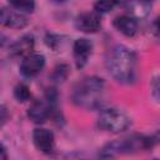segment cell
I'll list each match as a JSON object with an SVG mask.
<instances>
[{
  "label": "cell",
  "instance_id": "obj_1",
  "mask_svg": "<svg viewBox=\"0 0 160 160\" xmlns=\"http://www.w3.org/2000/svg\"><path fill=\"white\" fill-rule=\"evenodd\" d=\"M106 66L111 76L121 84H132L136 80V55L124 45L111 49Z\"/></svg>",
  "mask_w": 160,
  "mask_h": 160
},
{
  "label": "cell",
  "instance_id": "obj_2",
  "mask_svg": "<svg viewBox=\"0 0 160 160\" xmlns=\"http://www.w3.org/2000/svg\"><path fill=\"white\" fill-rule=\"evenodd\" d=\"M105 92V81L98 76H88L76 84L71 99L84 109L92 110L100 106Z\"/></svg>",
  "mask_w": 160,
  "mask_h": 160
},
{
  "label": "cell",
  "instance_id": "obj_3",
  "mask_svg": "<svg viewBox=\"0 0 160 160\" xmlns=\"http://www.w3.org/2000/svg\"><path fill=\"white\" fill-rule=\"evenodd\" d=\"M131 124L130 118L121 111L120 109L116 108H108L104 109L98 118V125L109 132H122L125 131Z\"/></svg>",
  "mask_w": 160,
  "mask_h": 160
},
{
  "label": "cell",
  "instance_id": "obj_4",
  "mask_svg": "<svg viewBox=\"0 0 160 160\" xmlns=\"http://www.w3.org/2000/svg\"><path fill=\"white\" fill-rule=\"evenodd\" d=\"M55 99L51 96V94L48 95L46 100H34L28 110V116L31 121L36 124H42L45 122L52 114L54 111V104Z\"/></svg>",
  "mask_w": 160,
  "mask_h": 160
},
{
  "label": "cell",
  "instance_id": "obj_5",
  "mask_svg": "<svg viewBox=\"0 0 160 160\" xmlns=\"http://www.w3.org/2000/svg\"><path fill=\"white\" fill-rule=\"evenodd\" d=\"M45 66V58L41 54L31 52L22 58L20 64V72L25 78H32L38 75Z\"/></svg>",
  "mask_w": 160,
  "mask_h": 160
},
{
  "label": "cell",
  "instance_id": "obj_6",
  "mask_svg": "<svg viewBox=\"0 0 160 160\" xmlns=\"http://www.w3.org/2000/svg\"><path fill=\"white\" fill-rule=\"evenodd\" d=\"M75 26L82 32H96L101 26V16L96 11H86L78 15Z\"/></svg>",
  "mask_w": 160,
  "mask_h": 160
},
{
  "label": "cell",
  "instance_id": "obj_7",
  "mask_svg": "<svg viewBox=\"0 0 160 160\" xmlns=\"http://www.w3.org/2000/svg\"><path fill=\"white\" fill-rule=\"evenodd\" d=\"M72 52H74V60L76 68L82 69L88 64L89 58L92 54V42L89 39L80 38L74 42Z\"/></svg>",
  "mask_w": 160,
  "mask_h": 160
},
{
  "label": "cell",
  "instance_id": "obj_8",
  "mask_svg": "<svg viewBox=\"0 0 160 160\" xmlns=\"http://www.w3.org/2000/svg\"><path fill=\"white\" fill-rule=\"evenodd\" d=\"M32 140L39 151L45 152V154H50L54 151L55 138H54L52 131H50L45 128H38L34 130Z\"/></svg>",
  "mask_w": 160,
  "mask_h": 160
},
{
  "label": "cell",
  "instance_id": "obj_9",
  "mask_svg": "<svg viewBox=\"0 0 160 160\" xmlns=\"http://www.w3.org/2000/svg\"><path fill=\"white\" fill-rule=\"evenodd\" d=\"M0 24L11 29H22L28 25V19L21 14L11 9H0Z\"/></svg>",
  "mask_w": 160,
  "mask_h": 160
},
{
  "label": "cell",
  "instance_id": "obj_10",
  "mask_svg": "<svg viewBox=\"0 0 160 160\" xmlns=\"http://www.w3.org/2000/svg\"><path fill=\"white\" fill-rule=\"evenodd\" d=\"M114 26L119 32L129 38L134 36L138 32V21L131 15H121V16L115 18Z\"/></svg>",
  "mask_w": 160,
  "mask_h": 160
},
{
  "label": "cell",
  "instance_id": "obj_11",
  "mask_svg": "<svg viewBox=\"0 0 160 160\" xmlns=\"http://www.w3.org/2000/svg\"><path fill=\"white\" fill-rule=\"evenodd\" d=\"M32 50H34V38L31 35H24L12 44L10 52L14 56H22L24 58V56L31 54Z\"/></svg>",
  "mask_w": 160,
  "mask_h": 160
},
{
  "label": "cell",
  "instance_id": "obj_12",
  "mask_svg": "<svg viewBox=\"0 0 160 160\" xmlns=\"http://www.w3.org/2000/svg\"><path fill=\"white\" fill-rule=\"evenodd\" d=\"M9 4L19 11L32 12L35 9V0H8Z\"/></svg>",
  "mask_w": 160,
  "mask_h": 160
},
{
  "label": "cell",
  "instance_id": "obj_13",
  "mask_svg": "<svg viewBox=\"0 0 160 160\" xmlns=\"http://www.w3.org/2000/svg\"><path fill=\"white\" fill-rule=\"evenodd\" d=\"M14 96L19 102H25V101L30 100L31 92L25 84H18L14 89Z\"/></svg>",
  "mask_w": 160,
  "mask_h": 160
},
{
  "label": "cell",
  "instance_id": "obj_14",
  "mask_svg": "<svg viewBox=\"0 0 160 160\" xmlns=\"http://www.w3.org/2000/svg\"><path fill=\"white\" fill-rule=\"evenodd\" d=\"M118 2H119V0H98L94 5V9L99 14L109 12L118 5Z\"/></svg>",
  "mask_w": 160,
  "mask_h": 160
},
{
  "label": "cell",
  "instance_id": "obj_15",
  "mask_svg": "<svg viewBox=\"0 0 160 160\" xmlns=\"http://www.w3.org/2000/svg\"><path fill=\"white\" fill-rule=\"evenodd\" d=\"M68 72H69V68L66 65H60V66L55 68L54 74H52V79L55 81H64L68 76Z\"/></svg>",
  "mask_w": 160,
  "mask_h": 160
},
{
  "label": "cell",
  "instance_id": "obj_16",
  "mask_svg": "<svg viewBox=\"0 0 160 160\" xmlns=\"http://www.w3.org/2000/svg\"><path fill=\"white\" fill-rule=\"evenodd\" d=\"M151 88H152V96L155 98V100L158 101V99H159V80H158V76H155L154 78V80H152V84H151Z\"/></svg>",
  "mask_w": 160,
  "mask_h": 160
},
{
  "label": "cell",
  "instance_id": "obj_17",
  "mask_svg": "<svg viewBox=\"0 0 160 160\" xmlns=\"http://www.w3.org/2000/svg\"><path fill=\"white\" fill-rule=\"evenodd\" d=\"M6 118H8V112H6V109H5L4 106H0V126H1V125L5 122Z\"/></svg>",
  "mask_w": 160,
  "mask_h": 160
},
{
  "label": "cell",
  "instance_id": "obj_18",
  "mask_svg": "<svg viewBox=\"0 0 160 160\" xmlns=\"http://www.w3.org/2000/svg\"><path fill=\"white\" fill-rule=\"evenodd\" d=\"M8 159V154H6V149L2 144H0V160H5Z\"/></svg>",
  "mask_w": 160,
  "mask_h": 160
},
{
  "label": "cell",
  "instance_id": "obj_19",
  "mask_svg": "<svg viewBox=\"0 0 160 160\" xmlns=\"http://www.w3.org/2000/svg\"><path fill=\"white\" fill-rule=\"evenodd\" d=\"M140 1H141V2H144V4H148V5H150V4H151L154 0H140Z\"/></svg>",
  "mask_w": 160,
  "mask_h": 160
},
{
  "label": "cell",
  "instance_id": "obj_20",
  "mask_svg": "<svg viewBox=\"0 0 160 160\" xmlns=\"http://www.w3.org/2000/svg\"><path fill=\"white\" fill-rule=\"evenodd\" d=\"M52 1H55V2H64V1H68V0H52Z\"/></svg>",
  "mask_w": 160,
  "mask_h": 160
}]
</instances>
